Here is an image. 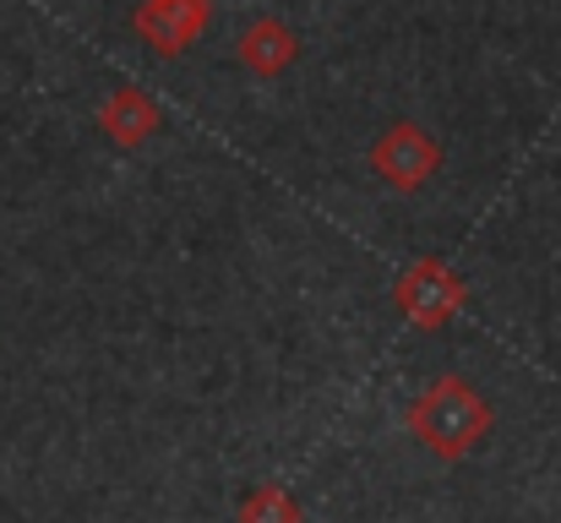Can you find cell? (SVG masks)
Here are the masks:
<instances>
[{"mask_svg":"<svg viewBox=\"0 0 561 523\" xmlns=\"http://www.w3.org/2000/svg\"><path fill=\"white\" fill-rule=\"evenodd\" d=\"M409 431H414L436 458H463L469 447L485 442V431H491V403H485L469 382L442 376V382H431V387L420 393V403L409 409Z\"/></svg>","mask_w":561,"mask_h":523,"instance_id":"1","label":"cell"},{"mask_svg":"<svg viewBox=\"0 0 561 523\" xmlns=\"http://www.w3.org/2000/svg\"><path fill=\"white\" fill-rule=\"evenodd\" d=\"M436 164H442V148H436V137L420 132V126H392L371 148V170L381 174V180H392L398 191L425 185V180L436 174Z\"/></svg>","mask_w":561,"mask_h":523,"instance_id":"2","label":"cell"},{"mask_svg":"<svg viewBox=\"0 0 561 523\" xmlns=\"http://www.w3.org/2000/svg\"><path fill=\"white\" fill-rule=\"evenodd\" d=\"M398 306L409 311V322L420 328H442L458 306H463V284L442 268V262H414L398 284Z\"/></svg>","mask_w":561,"mask_h":523,"instance_id":"3","label":"cell"},{"mask_svg":"<svg viewBox=\"0 0 561 523\" xmlns=\"http://www.w3.org/2000/svg\"><path fill=\"white\" fill-rule=\"evenodd\" d=\"M207 0H148L137 11V33L159 49V55H181L196 44V33L207 27Z\"/></svg>","mask_w":561,"mask_h":523,"instance_id":"4","label":"cell"},{"mask_svg":"<svg viewBox=\"0 0 561 523\" xmlns=\"http://www.w3.org/2000/svg\"><path fill=\"white\" fill-rule=\"evenodd\" d=\"M295 55H300L295 33H289L284 22H273V16H262V22H251V27L240 33V60H245L256 77H278L284 66H295Z\"/></svg>","mask_w":561,"mask_h":523,"instance_id":"5","label":"cell"},{"mask_svg":"<svg viewBox=\"0 0 561 523\" xmlns=\"http://www.w3.org/2000/svg\"><path fill=\"white\" fill-rule=\"evenodd\" d=\"M104 132L121 143V148H142L148 137H153V126H159V104L142 93V88H121L110 104H104Z\"/></svg>","mask_w":561,"mask_h":523,"instance_id":"6","label":"cell"},{"mask_svg":"<svg viewBox=\"0 0 561 523\" xmlns=\"http://www.w3.org/2000/svg\"><path fill=\"white\" fill-rule=\"evenodd\" d=\"M240 523H300V508H295L278 486H262V491L240 508Z\"/></svg>","mask_w":561,"mask_h":523,"instance_id":"7","label":"cell"}]
</instances>
